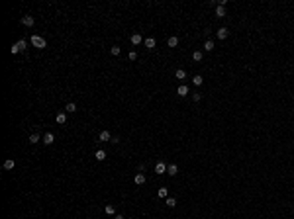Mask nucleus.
I'll list each match as a JSON object with an SVG mask.
<instances>
[{"label":"nucleus","mask_w":294,"mask_h":219,"mask_svg":"<svg viewBox=\"0 0 294 219\" xmlns=\"http://www.w3.org/2000/svg\"><path fill=\"white\" fill-rule=\"evenodd\" d=\"M100 141H112V135H110V131H100Z\"/></svg>","instance_id":"obj_15"},{"label":"nucleus","mask_w":294,"mask_h":219,"mask_svg":"<svg viewBox=\"0 0 294 219\" xmlns=\"http://www.w3.org/2000/svg\"><path fill=\"white\" fill-rule=\"evenodd\" d=\"M214 47H216V43L212 39H208V41L204 43V51H214Z\"/></svg>","instance_id":"obj_17"},{"label":"nucleus","mask_w":294,"mask_h":219,"mask_svg":"<svg viewBox=\"0 0 294 219\" xmlns=\"http://www.w3.org/2000/svg\"><path fill=\"white\" fill-rule=\"evenodd\" d=\"M143 170H145V164H143V162H139V164H137V172H143Z\"/></svg>","instance_id":"obj_30"},{"label":"nucleus","mask_w":294,"mask_h":219,"mask_svg":"<svg viewBox=\"0 0 294 219\" xmlns=\"http://www.w3.org/2000/svg\"><path fill=\"white\" fill-rule=\"evenodd\" d=\"M30 41H32L33 47H39V49H43V47L47 45V41L41 37V35H32V39H30Z\"/></svg>","instance_id":"obj_1"},{"label":"nucleus","mask_w":294,"mask_h":219,"mask_svg":"<svg viewBox=\"0 0 294 219\" xmlns=\"http://www.w3.org/2000/svg\"><path fill=\"white\" fill-rule=\"evenodd\" d=\"M202 57H204L202 51H194L192 53V59H194V61H202Z\"/></svg>","instance_id":"obj_27"},{"label":"nucleus","mask_w":294,"mask_h":219,"mask_svg":"<svg viewBox=\"0 0 294 219\" xmlns=\"http://www.w3.org/2000/svg\"><path fill=\"white\" fill-rule=\"evenodd\" d=\"M155 172L157 174H165L167 172V164H165V162H157L155 164Z\"/></svg>","instance_id":"obj_4"},{"label":"nucleus","mask_w":294,"mask_h":219,"mask_svg":"<svg viewBox=\"0 0 294 219\" xmlns=\"http://www.w3.org/2000/svg\"><path fill=\"white\" fill-rule=\"evenodd\" d=\"M27 141L32 143V145H35V143H39V141H41V137H39V133H32V135L27 137Z\"/></svg>","instance_id":"obj_11"},{"label":"nucleus","mask_w":294,"mask_h":219,"mask_svg":"<svg viewBox=\"0 0 294 219\" xmlns=\"http://www.w3.org/2000/svg\"><path fill=\"white\" fill-rule=\"evenodd\" d=\"M202 82H204V78L200 77V74H196V77H192V84H194V86H200Z\"/></svg>","instance_id":"obj_23"},{"label":"nucleus","mask_w":294,"mask_h":219,"mask_svg":"<svg viewBox=\"0 0 294 219\" xmlns=\"http://www.w3.org/2000/svg\"><path fill=\"white\" fill-rule=\"evenodd\" d=\"M110 53H112V55H116V57H118V55L122 53V49H120V45H112V47H110Z\"/></svg>","instance_id":"obj_26"},{"label":"nucleus","mask_w":294,"mask_h":219,"mask_svg":"<svg viewBox=\"0 0 294 219\" xmlns=\"http://www.w3.org/2000/svg\"><path fill=\"white\" fill-rule=\"evenodd\" d=\"M106 215H116V207L112 206V204H106Z\"/></svg>","instance_id":"obj_20"},{"label":"nucleus","mask_w":294,"mask_h":219,"mask_svg":"<svg viewBox=\"0 0 294 219\" xmlns=\"http://www.w3.org/2000/svg\"><path fill=\"white\" fill-rule=\"evenodd\" d=\"M192 100H194V102H200V100H202V94H200V92L192 94Z\"/></svg>","instance_id":"obj_28"},{"label":"nucleus","mask_w":294,"mask_h":219,"mask_svg":"<svg viewBox=\"0 0 294 219\" xmlns=\"http://www.w3.org/2000/svg\"><path fill=\"white\" fill-rule=\"evenodd\" d=\"M16 47H18V51H26L27 49V41L26 39H20L18 43H16Z\"/></svg>","instance_id":"obj_14"},{"label":"nucleus","mask_w":294,"mask_h":219,"mask_svg":"<svg viewBox=\"0 0 294 219\" xmlns=\"http://www.w3.org/2000/svg\"><path fill=\"white\" fill-rule=\"evenodd\" d=\"M130 41H131V43H133V45H139V43H141V41H145V39L141 37L139 33H133V35H131V37H130Z\"/></svg>","instance_id":"obj_5"},{"label":"nucleus","mask_w":294,"mask_h":219,"mask_svg":"<svg viewBox=\"0 0 294 219\" xmlns=\"http://www.w3.org/2000/svg\"><path fill=\"white\" fill-rule=\"evenodd\" d=\"M145 180H147V178H145V174H143V172H137L135 176H133V182H135L137 186H141V184H145Z\"/></svg>","instance_id":"obj_3"},{"label":"nucleus","mask_w":294,"mask_h":219,"mask_svg":"<svg viewBox=\"0 0 294 219\" xmlns=\"http://www.w3.org/2000/svg\"><path fill=\"white\" fill-rule=\"evenodd\" d=\"M292 190H294V188H292Z\"/></svg>","instance_id":"obj_33"},{"label":"nucleus","mask_w":294,"mask_h":219,"mask_svg":"<svg viewBox=\"0 0 294 219\" xmlns=\"http://www.w3.org/2000/svg\"><path fill=\"white\" fill-rule=\"evenodd\" d=\"M128 57H130V61H135V59H137V53H135V51H130V55H128Z\"/></svg>","instance_id":"obj_29"},{"label":"nucleus","mask_w":294,"mask_h":219,"mask_svg":"<svg viewBox=\"0 0 294 219\" xmlns=\"http://www.w3.org/2000/svg\"><path fill=\"white\" fill-rule=\"evenodd\" d=\"M65 112H69V114H75V112H77V106H75L73 102H69V104L65 106Z\"/></svg>","instance_id":"obj_22"},{"label":"nucleus","mask_w":294,"mask_h":219,"mask_svg":"<svg viewBox=\"0 0 294 219\" xmlns=\"http://www.w3.org/2000/svg\"><path fill=\"white\" fill-rule=\"evenodd\" d=\"M175 77L178 78V80H184V78H186V71H184V69H178V71L175 72Z\"/></svg>","instance_id":"obj_21"},{"label":"nucleus","mask_w":294,"mask_h":219,"mask_svg":"<svg viewBox=\"0 0 294 219\" xmlns=\"http://www.w3.org/2000/svg\"><path fill=\"white\" fill-rule=\"evenodd\" d=\"M167 172H169V176H176V174H178V166H176V164H169V166H167Z\"/></svg>","instance_id":"obj_9"},{"label":"nucleus","mask_w":294,"mask_h":219,"mask_svg":"<svg viewBox=\"0 0 294 219\" xmlns=\"http://www.w3.org/2000/svg\"><path fill=\"white\" fill-rule=\"evenodd\" d=\"M165 204H167V206H169V207H175V206H176V200H175V198H173V196H169V198L165 200Z\"/></svg>","instance_id":"obj_24"},{"label":"nucleus","mask_w":294,"mask_h":219,"mask_svg":"<svg viewBox=\"0 0 294 219\" xmlns=\"http://www.w3.org/2000/svg\"><path fill=\"white\" fill-rule=\"evenodd\" d=\"M94 159H96V161H100V162H102V161H106V153L102 151V149H100V151H96V155H94Z\"/></svg>","instance_id":"obj_19"},{"label":"nucleus","mask_w":294,"mask_h":219,"mask_svg":"<svg viewBox=\"0 0 294 219\" xmlns=\"http://www.w3.org/2000/svg\"><path fill=\"white\" fill-rule=\"evenodd\" d=\"M33 22H35V20H33V16H24V18H22V24H24V26H27V27H32Z\"/></svg>","instance_id":"obj_6"},{"label":"nucleus","mask_w":294,"mask_h":219,"mask_svg":"<svg viewBox=\"0 0 294 219\" xmlns=\"http://www.w3.org/2000/svg\"><path fill=\"white\" fill-rule=\"evenodd\" d=\"M157 194H159V198H169V190H167V188H159Z\"/></svg>","instance_id":"obj_25"},{"label":"nucleus","mask_w":294,"mask_h":219,"mask_svg":"<svg viewBox=\"0 0 294 219\" xmlns=\"http://www.w3.org/2000/svg\"><path fill=\"white\" fill-rule=\"evenodd\" d=\"M143 43H145V47H147V49H155V45H157V43H155V39H153V37H147V39L143 41Z\"/></svg>","instance_id":"obj_16"},{"label":"nucleus","mask_w":294,"mask_h":219,"mask_svg":"<svg viewBox=\"0 0 294 219\" xmlns=\"http://www.w3.org/2000/svg\"><path fill=\"white\" fill-rule=\"evenodd\" d=\"M226 16V8L223 6H216V18H223Z\"/></svg>","instance_id":"obj_18"},{"label":"nucleus","mask_w":294,"mask_h":219,"mask_svg":"<svg viewBox=\"0 0 294 219\" xmlns=\"http://www.w3.org/2000/svg\"><path fill=\"white\" fill-rule=\"evenodd\" d=\"M14 166H16V161H14V159H6V161H4V168H6V170H12Z\"/></svg>","instance_id":"obj_13"},{"label":"nucleus","mask_w":294,"mask_h":219,"mask_svg":"<svg viewBox=\"0 0 294 219\" xmlns=\"http://www.w3.org/2000/svg\"><path fill=\"white\" fill-rule=\"evenodd\" d=\"M110 143H114V145H118V143H120V137H112V141Z\"/></svg>","instance_id":"obj_31"},{"label":"nucleus","mask_w":294,"mask_h":219,"mask_svg":"<svg viewBox=\"0 0 294 219\" xmlns=\"http://www.w3.org/2000/svg\"><path fill=\"white\" fill-rule=\"evenodd\" d=\"M114 219H124V215H122V213H118V215H114Z\"/></svg>","instance_id":"obj_32"},{"label":"nucleus","mask_w":294,"mask_h":219,"mask_svg":"<svg viewBox=\"0 0 294 219\" xmlns=\"http://www.w3.org/2000/svg\"><path fill=\"white\" fill-rule=\"evenodd\" d=\"M228 35H229L228 27H220V29H216V37H218V39H228Z\"/></svg>","instance_id":"obj_2"},{"label":"nucleus","mask_w":294,"mask_h":219,"mask_svg":"<svg viewBox=\"0 0 294 219\" xmlns=\"http://www.w3.org/2000/svg\"><path fill=\"white\" fill-rule=\"evenodd\" d=\"M176 94H178V96H186V94H188V86H186V84H180V86L176 88Z\"/></svg>","instance_id":"obj_8"},{"label":"nucleus","mask_w":294,"mask_h":219,"mask_svg":"<svg viewBox=\"0 0 294 219\" xmlns=\"http://www.w3.org/2000/svg\"><path fill=\"white\" fill-rule=\"evenodd\" d=\"M167 45H169V47H176V45H178V37H176V35H171V37L167 39Z\"/></svg>","instance_id":"obj_10"},{"label":"nucleus","mask_w":294,"mask_h":219,"mask_svg":"<svg viewBox=\"0 0 294 219\" xmlns=\"http://www.w3.org/2000/svg\"><path fill=\"white\" fill-rule=\"evenodd\" d=\"M53 141H55L53 133H45V135H43V145H51Z\"/></svg>","instance_id":"obj_12"},{"label":"nucleus","mask_w":294,"mask_h":219,"mask_svg":"<svg viewBox=\"0 0 294 219\" xmlns=\"http://www.w3.org/2000/svg\"><path fill=\"white\" fill-rule=\"evenodd\" d=\"M55 121H57V123H61V125H63V123L67 121V114H65V112H59L57 116H55Z\"/></svg>","instance_id":"obj_7"}]
</instances>
